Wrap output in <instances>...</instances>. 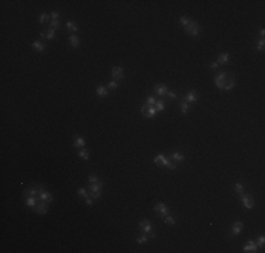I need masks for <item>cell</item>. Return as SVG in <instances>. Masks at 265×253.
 Wrapping results in <instances>:
<instances>
[{"mask_svg": "<svg viewBox=\"0 0 265 253\" xmlns=\"http://www.w3.org/2000/svg\"><path fill=\"white\" fill-rule=\"evenodd\" d=\"M79 157H82V159L87 160V159H89V152L85 151V149H81V151H79Z\"/></svg>", "mask_w": 265, "mask_h": 253, "instance_id": "cell-36", "label": "cell"}, {"mask_svg": "<svg viewBox=\"0 0 265 253\" xmlns=\"http://www.w3.org/2000/svg\"><path fill=\"white\" fill-rule=\"evenodd\" d=\"M148 235H150V238H151V239H154V238H155V232H154V231H151V232H150V233H148Z\"/></svg>", "mask_w": 265, "mask_h": 253, "instance_id": "cell-48", "label": "cell"}, {"mask_svg": "<svg viewBox=\"0 0 265 253\" xmlns=\"http://www.w3.org/2000/svg\"><path fill=\"white\" fill-rule=\"evenodd\" d=\"M69 44L73 47V48H78L79 47V44H81V41H79V37H76L75 34H72V35H69Z\"/></svg>", "mask_w": 265, "mask_h": 253, "instance_id": "cell-24", "label": "cell"}, {"mask_svg": "<svg viewBox=\"0 0 265 253\" xmlns=\"http://www.w3.org/2000/svg\"><path fill=\"white\" fill-rule=\"evenodd\" d=\"M171 157H172V160L175 162V163H182V162L185 160V156L181 152H173L172 155H171Z\"/></svg>", "mask_w": 265, "mask_h": 253, "instance_id": "cell-19", "label": "cell"}, {"mask_svg": "<svg viewBox=\"0 0 265 253\" xmlns=\"http://www.w3.org/2000/svg\"><path fill=\"white\" fill-rule=\"evenodd\" d=\"M87 182H89V183H90V184H93V183H99L100 180H99V177H98V176H95V174H92V176H89V177H87Z\"/></svg>", "mask_w": 265, "mask_h": 253, "instance_id": "cell-38", "label": "cell"}, {"mask_svg": "<svg viewBox=\"0 0 265 253\" xmlns=\"http://www.w3.org/2000/svg\"><path fill=\"white\" fill-rule=\"evenodd\" d=\"M109 89H110V90H116V89H117V82L112 79V80L109 82Z\"/></svg>", "mask_w": 265, "mask_h": 253, "instance_id": "cell-41", "label": "cell"}, {"mask_svg": "<svg viewBox=\"0 0 265 253\" xmlns=\"http://www.w3.org/2000/svg\"><path fill=\"white\" fill-rule=\"evenodd\" d=\"M243 250L244 252H257V250H258V245H257L254 241H248L247 245H244Z\"/></svg>", "mask_w": 265, "mask_h": 253, "instance_id": "cell-11", "label": "cell"}, {"mask_svg": "<svg viewBox=\"0 0 265 253\" xmlns=\"http://www.w3.org/2000/svg\"><path fill=\"white\" fill-rule=\"evenodd\" d=\"M157 110H155V107L154 106H148L147 107V111H145V114H144V117L145 118H154L155 115H157Z\"/></svg>", "mask_w": 265, "mask_h": 253, "instance_id": "cell-17", "label": "cell"}, {"mask_svg": "<svg viewBox=\"0 0 265 253\" xmlns=\"http://www.w3.org/2000/svg\"><path fill=\"white\" fill-rule=\"evenodd\" d=\"M66 28H68L69 31H73V32H78V31H79V27H78V26H76L73 21H70V20H68V21H66Z\"/></svg>", "mask_w": 265, "mask_h": 253, "instance_id": "cell-27", "label": "cell"}, {"mask_svg": "<svg viewBox=\"0 0 265 253\" xmlns=\"http://www.w3.org/2000/svg\"><path fill=\"white\" fill-rule=\"evenodd\" d=\"M264 47H265V41H264V38H261L260 41L257 42V45H255V49L257 51H264Z\"/></svg>", "mask_w": 265, "mask_h": 253, "instance_id": "cell-32", "label": "cell"}, {"mask_svg": "<svg viewBox=\"0 0 265 253\" xmlns=\"http://www.w3.org/2000/svg\"><path fill=\"white\" fill-rule=\"evenodd\" d=\"M40 37L43 38V39H54V38L57 37V34H55V30H51V28H49L47 32H41Z\"/></svg>", "mask_w": 265, "mask_h": 253, "instance_id": "cell-16", "label": "cell"}, {"mask_svg": "<svg viewBox=\"0 0 265 253\" xmlns=\"http://www.w3.org/2000/svg\"><path fill=\"white\" fill-rule=\"evenodd\" d=\"M167 167L169 170H175V169H176V163H175V162H169V165H168Z\"/></svg>", "mask_w": 265, "mask_h": 253, "instance_id": "cell-45", "label": "cell"}, {"mask_svg": "<svg viewBox=\"0 0 265 253\" xmlns=\"http://www.w3.org/2000/svg\"><path fill=\"white\" fill-rule=\"evenodd\" d=\"M154 211L158 212L159 217H167L168 214H169V208H168L164 203H157V204L154 205Z\"/></svg>", "mask_w": 265, "mask_h": 253, "instance_id": "cell-5", "label": "cell"}, {"mask_svg": "<svg viewBox=\"0 0 265 253\" xmlns=\"http://www.w3.org/2000/svg\"><path fill=\"white\" fill-rule=\"evenodd\" d=\"M51 17H52V20H58L59 13H58V11H52V13H51Z\"/></svg>", "mask_w": 265, "mask_h": 253, "instance_id": "cell-46", "label": "cell"}, {"mask_svg": "<svg viewBox=\"0 0 265 253\" xmlns=\"http://www.w3.org/2000/svg\"><path fill=\"white\" fill-rule=\"evenodd\" d=\"M43 190H44V187H41V186H37V187H33V189L27 190V191H26V194H27V195H35V197H37V195H40V193H41Z\"/></svg>", "mask_w": 265, "mask_h": 253, "instance_id": "cell-18", "label": "cell"}, {"mask_svg": "<svg viewBox=\"0 0 265 253\" xmlns=\"http://www.w3.org/2000/svg\"><path fill=\"white\" fill-rule=\"evenodd\" d=\"M164 221L167 222L168 225H175V218H173V217H171L169 214H168L167 217H164Z\"/></svg>", "mask_w": 265, "mask_h": 253, "instance_id": "cell-34", "label": "cell"}, {"mask_svg": "<svg viewBox=\"0 0 265 253\" xmlns=\"http://www.w3.org/2000/svg\"><path fill=\"white\" fill-rule=\"evenodd\" d=\"M154 107H155V110H157V111H164V110H165V101H164L162 98H159V100H157V101H155Z\"/></svg>", "mask_w": 265, "mask_h": 253, "instance_id": "cell-25", "label": "cell"}, {"mask_svg": "<svg viewBox=\"0 0 265 253\" xmlns=\"http://www.w3.org/2000/svg\"><path fill=\"white\" fill-rule=\"evenodd\" d=\"M148 239H150V238L147 236V233H142V235H140V236L135 239V242L140 243V245H145V243L148 242Z\"/></svg>", "mask_w": 265, "mask_h": 253, "instance_id": "cell-28", "label": "cell"}, {"mask_svg": "<svg viewBox=\"0 0 265 253\" xmlns=\"http://www.w3.org/2000/svg\"><path fill=\"white\" fill-rule=\"evenodd\" d=\"M112 77H113V80H116V82L123 80V79H124L123 68H121V66H114L113 69H112Z\"/></svg>", "mask_w": 265, "mask_h": 253, "instance_id": "cell-4", "label": "cell"}, {"mask_svg": "<svg viewBox=\"0 0 265 253\" xmlns=\"http://www.w3.org/2000/svg\"><path fill=\"white\" fill-rule=\"evenodd\" d=\"M37 214H40V215H44V214H47V211H48V204L45 203V201H41L40 204L35 205V208H33Z\"/></svg>", "mask_w": 265, "mask_h": 253, "instance_id": "cell-7", "label": "cell"}, {"mask_svg": "<svg viewBox=\"0 0 265 253\" xmlns=\"http://www.w3.org/2000/svg\"><path fill=\"white\" fill-rule=\"evenodd\" d=\"M33 48L35 49V51H38V52H44V51H45V44L40 42V41H35V42H33Z\"/></svg>", "mask_w": 265, "mask_h": 253, "instance_id": "cell-26", "label": "cell"}, {"mask_svg": "<svg viewBox=\"0 0 265 253\" xmlns=\"http://www.w3.org/2000/svg\"><path fill=\"white\" fill-rule=\"evenodd\" d=\"M85 203H86V205H89V207H90V205H93V198L90 197V195H89V197H86V198H85Z\"/></svg>", "mask_w": 265, "mask_h": 253, "instance_id": "cell-44", "label": "cell"}, {"mask_svg": "<svg viewBox=\"0 0 265 253\" xmlns=\"http://www.w3.org/2000/svg\"><path fill=\"white\" fill-rule=\"evenodd\" d=\"M228 61H230V55L227 52H223V54H220L217 56V63L219 65H226L228 63Z\"/></svg>", "mask_w": 265, "mask_h": 253, "instance_id": "cell-15", "label": "cell"}, {"mask_svg": "<svg viewBox=\"0 0 265 253\" xmlns=\"http://www.w3.org/2000/svg\"><path fill=\"white\" fill-rule=\"evenodd\" d=\"M102 187H103V183H102V182H99V183H93V184H90V187H89V191L102 193Z\"/></svg>", "mask_w": 265, "mask_h": 253, "instance_id": "cell-23", "label": "cell"}, {"mask_svg": "<svg viewBox=\"0 0 265 253\" xmlns=\"http://www.w3.org/2000/svg\"><path fill=\"white\" fill-rule=\"evenodd\" d=\"M234 190H236V193L237 194H243L244 193V184L241 183V182L234 183Z\"/></svg>", "mask_w": 265, "mask_h": 253, "instance_id": "cell-29", "label": "cell"}, {"mask_svg": "<svg viewBox=\"0 0 265 253\" xmlns=\"http://www.w3.org/2000/svg\"><path fill=\"white\" fill-rule=\"evenodd\" d=\"M78 194H79L81 197H83V198H86V197H89V194H87L86 189H83V187H81V189L78 190Z\"/></svg>", "mask_w": 265, "mask_h": 253, "instance_id": "cell-39", "label": "cell"}, {"mask_svg": "<svg viewBox=\"0 0 265 253\" xmlns=\"http://www.w3.org/2000/svg\"><path fill=\"white\" fill-rule=\"evenodd\" d=\"M217 66H219V63H217V62H211V63H210V69H216Z\"/></svg>", "mask_w": 265, "mask_h": 253, "instance_id": "cell-47", "label": "cell"}, {"mask_svg": "<svg viewBox=\"0 0 265 253\" xmlns=\"http://www.w3.org/2000/svg\"><path fill=\"white\" fill-rule=\"evenodd\" d=\"M240 198H241V203H243L244 208H247V210H253L254 208V200L251 195L248 194H240Z\"/></svg>", "mask_w": 265, "mask_h": 253, "instance_id": "cell-2", "label": "cell"}, {"mask_svg": "<svg viewBox=\"0 0 265 253\" xmlns=\"http://www.w3.org/2000/svg\"><path fill=\"white\" fill-rule=\"evenodd\" d=\"M59 26H61L59 20H52V21L49 23V28H51V30H58Z\"/></svg>", "mask_w": 265, "mask_h": 253, "instance_id": "cell-31", "label": "cell"}, {"mask_svg": "<svg viewBox=\"0 0 265 253\" xmlns=\"http://www.w3.org/2000/svg\"><path fill=\"white\" fill-rule=\"evenodd\" d=\"M260 35H261L262 38H264V35H265V30H264V28H262V30L260 31Z\"/></svg>", "mask_w": 265, "mask_h": 253, "instance_id": "cell-49", "label": "cell"}, {"mask_svg": "<svg viewBox=\"0 0 265 253\" xmlns=\"http://www.w3.org/2000/svg\"><path fill=\"white\" fill-rule=\"evenodd\" d=\"M264 243H265V236H264V235L258 236V239H257V245H258V248H264Z\"/></svg>", "mask_w": 265, "mask_h": 253, "instance_id": "cell-37", "label": "cell"}, {"mask_svg": "<svg viewBox=\"0 0 265 253\" xmlns=\"http://www.w3.org/2000/svg\"><path fill=\"white\" fill-rule=\"evenodd\" d=\"M154 90H155V93H157L158 96L162 97V96H165V94H167L169 89H168L165 85H157V86L154 87Z\"/></svg>", "mask_w": 265, "mask_h": 253, "instance_id": "cell-14", "label": "cell"}, {"mask_svg": "<svg viewBox=\"0 0 265 253\" xmlns=\"http://www.w3.org/2000/svg\"><path fill=\"white\" fill-rule=\"evenodd\" d=\"M48 18H49V16L47 14V13H41V14H40V20H38V21H40V24H44V23L48 21Z\"/></svg>", "mask_w": 265, "mask_h": 253, "instance_id": "cell-33", "label": "cell"}, {"mask_svg": "<svg viewBox=\"0 0 265 253\" xmlns=\"http://www.w3.org/2000/svg\"><path fill=\"white\" fill-rule=\"evenodd\" d=\"M38 198L41 200V201H45L47 204H49L51 201H52V194L49 193V191H47V190L44 189L41 193H40V195H38Z\"/></svg>", "mask_w": 265, "mask_h": 253, "instance_id": "cell-9", "label": "cell"}, {"mask_svg": "<svg viewBox=\"0 0 265 253\" xmlns=\"http://www.w3.org/2000/svg\"><path fill=\"white\" fill-rule=\"evenodd\" d=\"M96 94H98L99 97H107L109 92H107V89H106V87H103L102 85H99V86L96 87Z\"/></svg>", "mask_w": 265, "mask_h": 253, "instance_id": "cell-22", "label": "cell"}, {"mask_svg": "<svg viewBox=\"0 0 265 253\" xmlns=\"http://www.w3.org/2000/svg\"><path fill=\"white\" fill-rule=\"evenodd\" d=\"M243 226L244 224L241 221H236L234 224H233V228H231V233L236 236V235H238L240 232H241V229H243Z\"/></svg>", "mask_w": 265, "mask_h": 253, "instance_id": "cell-13", "label": "cell"}, {"mask_svg": "<svg viewBox=\"0 0 265 253\" xmlns=\"http://www.w3.org/2000/svg\"><path fill=\"white\" fill-rule=\"evenodd\" d=\"M89 195H90V197H92L93 200H98V198H100L102 193H95V191H89Z\"/></svg>", "mask_w": 265, "mask_h": 253, "instance_id": "cell-42", "label": "cell"}, {"mask_svg": "<svg viewBox=\"0 0 265 253\" xmlns=\"http://www.w3.org/2000/svg\"><path fill=\"white\" fill-rule=\"evenodd\" d=\"M227 73L226 72H220L219 75L214 77V85H216L217 89H222L223 90V87H224V83H226V80H227Z\"/></svg>", "mask_w": 265, "mask_h": 253, "instance_id": "cell-3", "label": "cell"}, {"mask_svg": "<svg viewBox=\"0 0 265 253\" xmlns=\"http://www.w3.org/2000/svg\"><path fill=\"white\" fill-rule=\"evenodd\" d=\"M189 20L190 18H188V17H185V16H182L181 17V18H179V23H181V26H182V27H186V26H188V23H189Z\"/></svg>", "mask_w": 265, "mask_h": 253, "instance_id": "cell-35", "label": "cell"}, {"mask_svg": "<svg viewBox=\"0 0 265 253\" xmlns=\"http://www.w3.org/2000/svg\"><path fill=\"white\" fill-rule=\"evenodd\" d=\"M234 86H236V80H234V77H230V79H227V80H226V83H224V87H223V89H224L226 92H230V90H231Z\"/></svg>", "mask_w": 265, "mask_h": 253, "instance_id": "cell-20", "label": "cell"}, {"mask_svg": "<svg viewBox=\"0 0 265 253\" xmlns=\"http://www.w3.org/2000/svg\"><path fill=\"white\" fill-rule=\"evenodd\" d=\"M140 231L142 232V233H150V232L152 231V225H151V222L150 221H147V219H144V221H141L140 222Z\"/></svg>", "mask_w": 265, "mask_h": 253, "instance_id": "cell-8", "label": "cell"}, {"mask_svg": "<svg viewBox=\"0 0 265 253\" xmlns=\"http://www.w3.org/2000/svg\"><path fill=\"white\" fill-rule=\"evenodd\" d=\"M181 111H182V114L188 113V111H189V103H186L185 100L181 103Z\"/></svg>", "mask_w": 265, "mask_h": 253, "instance_id": "cell-30", "label": "cell"}, {"mask_svg": "<svg viewBox=\"0 0 265 253\" xmlns=\"http://www.w3.org/2000/svg\"><path fill=\"white\" fill-rule=\"evenodd\" d=\"M38 200H40L38 198V195L37 197H35V195H27V197H26V205L30 207V208H35Z\"/></svg>", "mask_w": 265, "mask_h": 253, "instance_id": "cell-12", "label": "cell"}, {"mask_svg": "<svg viewBox=\"0 0 265 253\" xmlns=\"http://www.w3.org/2000/svg\"><path fill=\"white\" fill-rule=\"evenodd\" d=\"M185 31L188 32L189 35H192V37H197L200 34V26L196 21H193V20H189L188 26L185 27Z\"/></svg>", "mask_w": 265, "mask_h": 253, "instance_id": "cell-1", "label": "cell"}, {"mask_svg": "<svg viewBox=\"0 0 265 253\" xmlns=\"http://www.w3.org/2000/svg\"><path fill=\"white\" fill-rule=\"evenodd\" d=\"M73 145H75L76 148H85L86 142H85V139H83L82 136L76 135V136H75V141H73Z\"/></svg>", "mask_w": 265, "mask_h": 253, "instance_id": "cell-21", "label": "cell"}, {"mask_svg": "<svg viewBox=\"0 0 265 253\" xmlns=\"http://www.w3.org/2000/svg\"><path fill=\"white\" fill-rule=\"evenodd\" d=\"M155 101H157V100H155V97L148 96V97H147V101H145V104H147V106H154V104H155Z\"/></svg>", "mask_w": 265, "mask_h": 253, "instance_id": "cell-40", "label": "cell"}, {"mask_svg": "<svg viewBox=\"0 0 265 253\" xmlns=\"http://www.w3.org/2000/svg\"><path fill=\"white\" fill-rule=\"evenodd\" d=\"M169 162H171V159L168 156H165V155H162V153H159L158 156L154 157V163L155 165H162V166H168L169 165Z\"/></svg>", "mask_w": 265, "mask_h": 253, "instance_id": "cell-6", "label": "cell"}, {"mask_svg": "<svg viewBox=\"0 0 265 253\" xmlns=\"http://www.w3.org/2000/svg\"><path fill=\"white\" fill-rule=\"evenodd\" d=\"M185 101L189 103V104L197 101V94H196L195 90H190V92L186 93V96H185Z\"/></svg>", "mask_w": 265, "mask_h": 253, "instance_id": "cell-10", "label": "cell"}, {"mask_svg": "<svg viewBox=\"0 0 265 253\" xmlns=\"http://www.w3.org/2000/svg\"><path fill=\"white\" fill-rule=\"evenodd\" d=\"M167 96L169 97V98H171V100H173V98H176V93H175V92H172V90H168Z\"/></svg>", "mask_w": 265, "mask_h": 253, "instance_id": "cell-43", "label": "cell"}]
</instances>
